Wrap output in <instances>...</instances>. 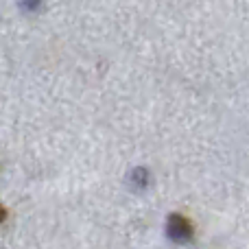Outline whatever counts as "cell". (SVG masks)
<instances>
[{"instance_id":"6da1fadb","label":"cell","mask_w":249,"mask_h":249,"mask_svg":"<svg viewBox=\"0 0 249 249\" xmlns=\"http://www.w3.org/2000/svg\"><path fill=\"white\" fill-rule=\"evenodd\" d=\"M166 234H168V238H173L175 243H186L193 238V225L181 214H171L168 216V223H166Z\"/></svg>"}]
</instances>
